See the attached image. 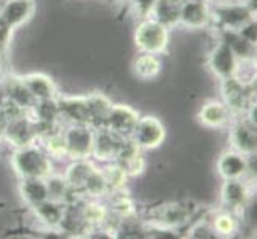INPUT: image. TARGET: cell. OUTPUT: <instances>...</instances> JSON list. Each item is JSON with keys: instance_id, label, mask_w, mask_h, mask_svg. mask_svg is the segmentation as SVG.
Wrapping results in <instances>:
<instances>
[{"instance_id": "cell-4", "label": "cell", "mask_w": 257, "mask_h": 239, "mask_svg": "<svg viewBox=\"0 0 257 239\" xmlns=\"http://www.w3.org/2000/svg\"><path fill=\"white\" fill-rule=\"evenodd\" d=\"M220 91H222L224 104L228 107V110L232 112V115H241L246 113L247 107L252 104L251 97V83H243L241 80H238L236 77L220 80Z\"/></svg>"}, {"instance_id": "cell-33", "label": "cell", "mask_w": 257, "mask_h": 239, "mask_svg": "<svg viewBox=\"0 0 257 239\" xmlns=\"http://www.w3.org/2000/svg\"><path fill=\"white\" fill-rule=\"evenodd\" d=\"M212 229L217 233V234H222V236H232L236 229H238V222L235 215L232 212H219V214L212 218Z\"/></svg>"}, {"instance_id": "cell-15", "label": "cell", "mask_w": 257, "mask_h": 239, "mask_svg": "<svg viewBox=\"0 0 257 239\" xmlns=\"http://www.w3.org/2000/svg\"><path fill=\"white\" fill-rule=\"evenodd\" d=\"M220 198H222V202L228 212L238 214L247 207L251 194L246 182L241 179H225L222 190H220Z\"/></svg>"}, {"instance_id": "cell-14", "label": "cell", "mask_w": 257, "mask_h": 239, "mask_svg": "<svg viewBox=\"0 0 257 239\" xmlns=\"http://www.w3.org/2000/svg\"><path fill=\"white\" fill-rule=\"evenodd\" d=\"M230 144H232L233 150L246 156H251L252 153H255V123H252L249 118L236 120L232 125V129H230Z\"/></svg>"}, {"instance_id": "cell-27", "label": "cell", "mask_w": 257, "mask_h": 239, "mask_svg": "<svg viewBox=\"0 0 257 239\" xmlns=\"http://www.w3.org/2000/svg\"><path fill=\"white\" fill-rule=\"evenodd\" d=\"M179 4L176 0H155L147 18H154L155 21L162 23L168 29L179 24Z\"/></svg>"}, {"instance_id": "cell-36", "label": "cell", "mask_w": 257, "mask_h": 239, "mask_svg": "<svg viewBox=\"0 0 257 239\" xmlns=\"http://www.w3.org/2000/svg\"><path fill=\"white\" fill-rule=\"evenodd\" d=\"M5 91H4V83L0 82V109H2V105L5 104Z\"/></svg>"}, {"instance_id": "cell-30", "label": "cell", "mask_w": 257, "mask_h": 239, "mask_svg": "<svg viewBox=\"0 0 257 239\" xmlns=\"http://www.w3.org/2000/svg\"><path fill=\"white\" fill-rule=\"evenodd\" d=\"M86 102H88V109H90V115H91V126L93 128L102 126L113 104L101 93H93L90 96H86Z\"/></svg>"}, {"instance_id": "cell-23", "label": "cell", "mask_w": 257, "mask_h": 239, "mask_svg": "<svg viewBox=\"0 0 257 239\" xmlns=\"http://www.w3.org/2000/svg\"><path fill=\"white\" fill-rule=\"evenodd\" d=\"M66 207H67V204H64V202H59V201L50 199V198L39 202V204L32 206L37 220H40V222L48 228L59 226L61 220L64 217Z\"/></svg>"}, {"instance_id": "cell-32", "label": "cell", "mask_w": 257, "mask_h": 239, "mask_svg": "<svg viewBox=\"0 0 257 239\" xmlns=\"http://www.w3.org/2000/svg\"><path fill=\"white\" fill-rule=\"evenodd\" d=\"M42 140V148L51 156V158H64L66 155V144H64V137H63V131H55L51 134L40 137Z\"/></svg>"}, {"instance_id": "cell-35", "label": "cell", "mask_w": 257, "mask_h": 239, "mask_svg": "<svg viewBox=\"0 0 257 239\" xmlns=\"http://www.w3.org/2000/svg\"><path fill=\"white\" fill-rule=\"evenodd\" d=\"M12 34H13V28L0 16V50L8 45V42L12 40Z\"/></svg>"}, {"instance_id": "cell-29", "label": "cell", "mask_w": 257, "mask_h": 239, "mask_svg": "<svg viewBox=\"0 0 257 239\" xmlns=\"http://www.w3.org/2000/svg\"><path fill=\"white\" fill-rule=\"evenodd\" d=\"M133 72L141 80H152L162 72V61L152 53H143L133 63Z\"/></svg>"}, {"instance_id": "cell-5", "label": "cell", "mask_w": 257, "mask_h": 239, "mask_svg": "<svg viewBox=\"0 0 257 239\" xmlns=\"http://www.w3.org/2000/svg\"><path fill=\"white\" fill-rule=\"evenodd\" d=\"M8 142L13 144L16 148L24 147L37 142V131H35V123L31 115L26 112L20 117L10 118L2 123V134Z\"/></svg>"}, {"instance_id": "cell-21", "label": "cell", "mask_w": 257, "mask_h": 239, "mask_svg": "<svg viewBox=\"0 0 257 239\" xmlns=\"http://www.w3.org/2000/svg\"><path fill=\"white\" fill-rule=\"evenodd\" d=\"M4 91H5V99L8 102H12L15 105H18L23 110H29L32 107V104L35 102V99L31 96V93L28 91V88L23 83L21 77L16 75H10L7 80H4Z\"/></svg>"}, {"instance_id": "cell-34", "label": "cell", "mask_w": 257, "mask_h": 239, "mask_svg": "<svg viewBox=\"0 0 257 239\" xmlns=\"http://www.w3.org/2000/svg\"><path fill=\"white\" fill-rule=\"evenodd\" d=\"M192 237H214L216 231L212 229V225L208 222H198L197 225H193L190 229Z\"/></svg>"}, {"instance_id": "cell-20", "label": "cell", "mask_w": 257, "mask_h": 239, "mask_svg": "<svg viewBox=\"0 0 257 239\" xmlns=\"http://www.w3.org/2000/svg\"><path fill=\"white\" fill-rule=\"evenodd\" d=\"M32 0H5V5L0 10V16L12 26L13 29L20 28L34 13Z\"/></svg>"}, {"instance_id": "cell-1", "label": "cell", "mask_w": 257, "mask_h": 239, "mask_svg": "<svg viewBox=\"0 0 257 239\" xmlns=\"http://www.w3.org/2000/svg\"><path fill=\"white\" fill-rule=\"evenodd\" d=\"M12 164L21 179H28V177L47 179L50 174H53L51 156L40 145H37V142L18 147L13 153Z\"/></svg>"}, {"instance_id": "cell-28", "label": "cell", "mask_w": 257, "mask_h": 239, "mask_svg": "<svg viewBox=\"0 0 257 239\" xmlns=\"http://www.w3.org/2000/svg\"><path fill=\"white\" fill-rule=\"evenodd\" d=\"M109 194H110V204L107 206V209H109L110 218H115L118 223L120 220L135 217V214H136L135 202H133V199L125 191L118 190V191H112Z\"/></svg>"}, {"instance_id": "cell-7", "label": "cell", "mask_w": 257, "mask_h": 239, "mask_svg": "<svg viewBox=\"0 0 257 239\" xmlns=\"http://www.w3.org/2000/svg\"><path fill=\"white\" fill-rule=\"evenodd\" d=\"M165 136V126L160 120L155 117H143L138 120L130 139L141 150H150L162 145Z\"/></svg>"}, {"instance_id": "cell-6", "label": "cell", "mask_w": 257, "mask_h": 239, "mask_svg": "<svg viewBox=\"0 0 257 239\" xmlns=\"http://www.w3.org/2000/svg\"><path fill=\"white\" fill-rule=\"evenodd\" d=\"M252 20L254 13L246 4H219L216 8H211V21L217 23L220 29L238 31Z\"/></svg>"}, {"instance_id": "cell-19", "label": "cell", "mask_w": 257, "mask_h": 239, "mask_svg": "<svg viewBox=\"0 0 257 239\" xmlns=\"http://www.w3.org/2000/svg\"><path fill=\"white\" fill-rule=\"evenodd\" d=\"M232 112L224 102L211 101L205 104L198 112V120L206 128H224L232 121Z\"/></svg>"}, {"instance_id": "cell-25", "label": "cell", "mask_w": 257, "mask_h": 239, "mask_svg": "<svg viewBox=\"0 0 257 239\" xmlns=\"http://www.w3.org/2000/svg\"><path fill=\"white\" fill-rule=\"evenodd\" d=\"M23 83L28 88V91L35 101L40 99H50V97H56V85L53 83V80L43 74H28L21 77Z\"/></svg>"}, {"instance_id": "cell-17", "label": "cell", "mask_w": 257, "mask_h": 239, "mask_svg": "<svg viewBox=\"0 0 257 239\" xmlns=\"http://www.w3.org/2000/svg\"><path fill=\"white\" fill-rule=\"evenodd\" d=\"M249 169L247 166V156L236 152V150H228L220 155L217 161V171L222 175V179H243L244 174Z\"/></svg>"}, {"instance_id": "cell-16", "label": "cell", "mask_w": 257, "mask_h": 239, "mask_svg": "<svg viewBox=\"0 0 257 239\" xmlns=\"http://www.w3.org/2000/svg\"><path fill=\"white\" fill-rule=\"evenodd\" d=\"M115 163H117L121 169L126 172L128 177L139 175L146 167L143 150L133 142L131 139H126L125 142H123L117 158H115Z\"/></svg>"}, {"instance_id": "cell-3", "label": "cell", "mask_w": 257, "mask_h": 239, "mask_svg": "<svg viewBox=\"0 0 257 239\" xmlns=\"http://www.w3.org/2000/svg\"><path fill=\"white\" fill-rule=\"evenodd\" d=\"M66 155L72 159H88L93 150L94 128L90 125H69L63 131Z\"/></svg>"}, {"instance_id": "cell-18", "label": "cell", "mask_w": 257, "mask_h": 239, "mask_svg": "<svg viewBox=\"0 0 257 239\" xmlns=\"http://www.w3.org/2000/svg\"><path fill=\"white\" fill-rule=\"evenodd\" d=\"M220 40L230 47L240 63H251L255 58V43L246 40L243 35L233 29H220Z\"/></svg>"}, {"instance_id": "cell-11", "label": "cell", "mask_w": 257, "mask_h": 239, "mask_svg": "<svg viewBox=\"0 0 257 239\" xmlns=\"http://www.w3.org/2000/svg\"><path fill=\"white\" fill-rule=\"evenodd\" d=\"M150 220L158 228L174 229L189 223L190 209L181 204V202H166V204H162L152 210Z\"/></svg>"}, {"instance_id": "cell-37", "label": "cell", "mask_w": 257, "mask_h": 239, "mask_svg": "<svg viewBox=\"0 0 257 239\" xmlns=\"http://www.w3.org/2000/svg\"><path fill=\"white\" fill-rule=\"evenodd\" d=\"M208 2H211V0H208Z\"/></svg>"}, {"instance_id": "cell-13", "label": "cell", "mask_w": 257, "mask_h": 239, "mask_svg": "<svg viewBox=\"0 0 257 239\" xmlns=\"http://www.w3.org/2000/svg\"><path fill=\"white\" fill-rule=\"evenodd\" d=\"M59 105L61 121H67L69 125H90L91 126V115L88 109L86 96L77 97H63L56 96Z\"/></svg>"}, {"instance_id": "cell-26", "label": "cell", "mask_w": 257, "mask_h": 239, "mask_svg": "<svg viewBox=\"0 0 257 239\" xmlns=\"http://www.w3.org/2000/svg\"><path fill=\"white\" fill-rule=\"evenodd\" d=\"M31 118L39 123H50V125H59L61 115H59V105L56 97L50 99H40L32 104V107L28 110Z\"/></svg>"}, {"instance_id": "cell-24", "label": "cell", "mask_w": 257, "mask_h": 239, "mask_svg": "<svg viewBox=\"0 0 257 239\" xmlns=\"http://www.w3.org/2000/svg\"><path fill=\"white\" fill-rule=\"evenodd\" d=\"M20 193H21L24 202L29 207L39 204V202L50 198L47 179H39V177H28V179H21Z\"/></svg>"}, {"instance_id": "cell-12", "label": "cell", "mask_w": 257, "mask_h": 239, "mask_svg": "<svg viewBox=\"0 0 257 239\" xmlns=\"http://www.w3.org/2000/svg\"><path fill=\"white\" fill-rule=\"evenodd\" d=\"M126 139H121L118 136H115L113 132H110L107 128L99 126L94 128V137H93V150L91 155L104 163L115 161L120 148Z\"/></svg>"}, {"instance_id": "cell-9", "label": "cell", "mask_w": 257, "mask_h": 239, "mask_svg": "<svg viewBox=\"0 0 257 239\" xmlns=\"http://www.w3.org/2000/svg\"><path fill=\"white\" fill-rule=\"evenodd\" d=\"M139 120V115L135 109L128 107V105L117 104L112 105L107 118L104 121V128H107L115 136L121 139H130L133 129H135L136 123Z\"/></svg>"}, {"instance_id": "cell-2", "label": "cell", "mask_w": 257, "mask_h": 239, "mask_svg": "<svg viewBox=\"0 0 257 239\" xmlns=\"http://www.w3.org/2000/svg\"><path fill=\"white\" fill-rule=\"evenodd\" d=\"M170 34L168 28L162 23L155 21L154 18H146L143 23H139L135 32L136 47L143 53H152V55H160L168 47Z\"/></svg>"}, {"instance_id": "cell-10", "label": "cell", "mask_w": 257, "mask_h": 239, "mask_svg": "<svg viewBox=\"0 0 257 239\" xmlns=\"http://www.w3.org/2000/svg\"><path fill=\"white\" fill-rule=\"evenodd\" d=\"M211 23V7L208 0H181L179 24L190 29H203Z\"/></svg>"}, {"instance_id": "cell-22", "label": "cell", "mask_w": 257, "mask_h": 239, "mask_svg": "<svg viewBox=\"0 0 257 239\" xmlns=\"http://www.w3.org/2000/svg\"><path fill=\"white\" fill-rule=\"evenodd\" d=\"M77 207H78V215H80L83 223L90 229L107 226L109 218H110L109 209H107V206L101 204L99 201H96V199L85 201Z\"/></svg>"}, {"instance_id": "cell-8", "label": "cell", "mask_w": 257, "mask_h": 239, "mask_svg": "<svg viewBox=\"0 0 257 239\" xmlns=\"http://www.w3.org/2000/svg\"><path fill=\"white\" fill-rule=\"evenodd\" d=\"M208 66L217 78L225 80V78H232L238 74L240 61H238L235 53L230 50L227 43L220 40L209 53Z\"/></svg>"}, {"instance_id": "cell-31", "label": "cell", "mask_w": 257, "mask_h": 239, "mask_svg": "<svg viewBox=\"0 0 257 239\" xmlns=\"http://www.w3.org/2000/svg\"><path fill=\"white\" fill-rule=\"evenodd\" d=\"M102 175H104V180L107 183V188H109V193L112 191H118V190H123L126 185V180H128V175L126 172L121 169V167L115 163V161H110L107 163L104 167H102Z\"/></svg>"}]
</instances>
